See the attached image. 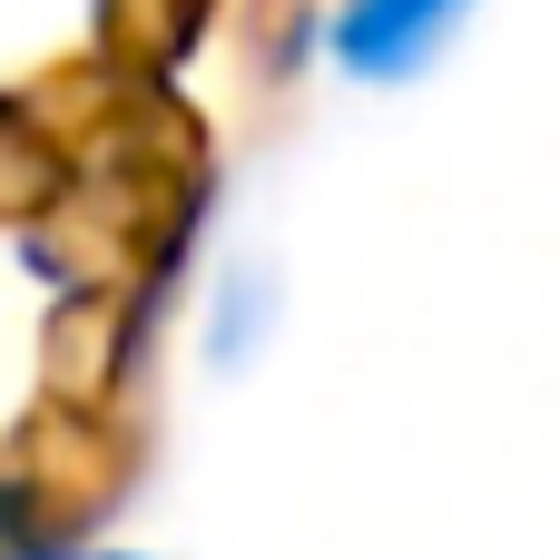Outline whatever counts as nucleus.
Returning <instances> with one entry per match:
<instances>
[{"mask_svg":"<svg viewBox=\"0 0 560 560\" xmlns=\"http://www.w3.org/2000/svg\"><path fill=\"white\" fill-rule=\"evenodd\" d=\"M472 0H345L335 10V59L354 79H413Z\"/></svg>","mask_w":560,"mask_h":560,"instance_id":"nucleus-1","label":"nucleus"},{"mask_svg":"<svg viewBox=\"0 0 560 560\" xmlns=\"http://www.w3.org/2000/svg\"><path fill=\"white\" fill-rule=\"evenodd\" d=\"M98 560H138V551H98Z\"/></svg>","mask_w":560,"mask_h":560,"instance_id":"nucleus-2","label":"nucleus"}]
</instances>
